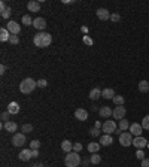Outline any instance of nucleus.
Segmentation results:
<instances>
[{
    "label": "nucleus",
    "instance_id": "obj_1",
    "mask_svg": "<svg viewBox=\"0 0 149 167\" xmlns=\"http://www.w3.org/2000/svg\"><path fill=\"white\" fill-rule=\"evenodd\" d=\"M33 43L37 48H46L52 43V36L49 33H45V32H39L37 34H34Z\"/></svg>",
    "mask_w": 149,
    "mask_h": 167
},
{
    "label": "nucleus",
    "instance_id": "obj_2",
    "mask_svg": "<svg viewBox=\"0 0 149 167\" xmlns=\"http://www.w3.org/2000/svg\"><path fill=\"white\" fill-rule=\"evenodd\" d=\"M36 87H37V81L31 79V78H26L24 81H21L20 91L22 94H30V93H33Z\"/></svg>",
    "mask_w": 149,
    "mask_h": 167
},
{
    "label": "nucleus",
    "instance_id": "obj_3",
    "mask_svg": "<svg viewBox=\"0 0 149 167\" xmlns=\"http://www.w3.org/2000/svg\"><path fill=\"white\" fill-rule=\"evenodd\" d=\"M64 163H66L67 167H78L81 164V155H79V152H74V151L69 152V154L66 155Z\"/></svg>",
    "mask_w": 149,
    "mask_h": 167
},
{
    "label": "nucleus",
    "instance_id": "obj_4",
    "mask_svg": "<svg viewBox=\"0 0 149 167\" xmlns=\"http://www.w3.org/2000/svg\"><path fill=\"white\" fill-rule=\"evenodd\" d=\"M102 131H104V134H112V133H116V124L113 120H108L104 121L102 127Z\"/></svg>",
    "mask_w": 149,
    "mask_h": 167
},
{
    "label": "nucleus",
    "instance_id": "obj_5",
    "mask_svg": "<svg viewBox=\"0 0 149 167\" xmlns=\"http://www.w3.org/2000/svg\"><path fill=\"white\" fill-rule=\"evenodd\" d=\"M119 143L122 146H130L133 145V134L130 131H124L122 134H119Z\"/></svg>",
    "mask_w": 149,
    "mask_h": 167
},
{
    "label": "nucleus",
    "instance_id": "obj_6",
    "mask_svg": "<svg viewBox=\"0 0 149 167\" xmlns=\"http://www.w3.org/2000/svg\"><path fill=\"white\" fill-rule=\"evenodd\" d=\"M26 143V134L24 133H15L12 136V145L14 146H22Z\"/></svg>",
    "mask_w": 149,
    "mask_h": 167
},
{
    "label": "nucleus",
    "instance_id": "obj_7",
    "mask_svg": "<svg viewBox=\"0 0 149 167\" xmlns=\"http://www.w3.org/2000/svg\"><path fill=\"white\" fill-rule=\"evenodd\" d=\"M95 15H97L99 20L108 21V20H110V15H112V13L109 12L108 9H104V7H99V9L95 11Z\"/></svg>",
    "mask_w": 149,
    "mask_h": 167
},
{
    "label": "nucleus",
    "instance_id": "obj_8",
    "mask_svg": "<svg viewBox=\"0 0 149 167\" xmlns=\"http://www.w3.org/2000/svg\"><path fill=\"white\" fill-rule=\"evenodd\" d=\"M6 28H7V32H9L11 34H17V36H18V33H20V30H21L20 24H18L17 21H9V22H7V26H6Z\"/></svg>",
    "mask_w": 149,
    "mask_h": 167
},
{
    "label": "nucleus",
    "instance_id": "obj_9",
    "mask_svg": "<svg viewBox=\"0 0 149 167\" xmlns=\"http://www.w3.org/2000/svg\"><path fill=\"white\" fill-rule=\"evenodd\" d=\"M125 114H127V111H125V107L124 106H116L115 109H113V118L115 120H124V116H125Z\"/></svg>",
    "mask_w": 149,
    "mask_h": 167
},
{
    "label": "nucleus",
    "instance_id": "obj_10",
    "mask_svg": "<svg viewBox=\"0 0 149 167\" xmlns=\"http://www.w3.org/2000/svg\"><path fill=\"white\" fill-rule=\"evenodd\" d=\"M143 131V127L142 124H139V122H133V124H130V133L133 134V136H140Z\"/></svg>",
    "mask_w": 149,
    "mask_h": 167
},
{
    "label": "nucleus",
    "instance_id": "obj_11",
    "mask_svg": "<svg viewBox=\"0 0 149 167\" xmlns=\"http://www.w3.org/2000/svg\"><path fill=\"white\" fill-rule=\"evenodd\" d=\"M133 145H134L137 149H142V148L148 146V140H146L145 137H142V136H137V137L133 139Z\"/></svg>",
    "mask_w": 149,
    "mask_h": 167
},
{
    "label": "nucleus",
    "instance_id": "obj_12",
    "mask_svg": "<svg viewBox=\"0 0 149 167\" xmlns=\"http://www.w3.org/2000/svg\"><path fill=\"white\" fill-rule=\"evenodd\" d=\"M33 27L34 28H37V30H45L46 28V21L45 18H41V17H37V18H34L33 20Z\"/></svg>",
    "mask_w": 149,
    "mask_h": 167
},
{
    "label": "nucleus",
    "instance_id": "obj_13",
    "mask_svg": "<svg viewBox=\"0 0 149 167\" xmlns=\"http://www.w3.org/2000/svg\"><path fill=\"white\" fill-rule=\"evenodd\" d=\"M74 118L79 121H87L88 120V112L85 111V109H82V107H79V109H76L74 111Z\"/></svg>",
    "mask_w": 149,
    "mask_h": 167
},
{
    "label": "nucleus",
    "instance_id": "obj_14",
    "mask_svg": "<svg viewBox=\"0 0 149 167\" xmlns=\"http://www.w3.org/2000/svg\"><path fill=\"white\" fill-rule=\"evenodd\" d=\"M27 9L28 12H39L41 11V3L36 2V0H30L27 3Z\"/></svg>",
    "mask_w": 149,
    "mask_h": 167
},
{
    "label": "nucleus",
    "instance_id": "obj_15",
    "mask_svg": "<svg viewBox=\"0 0 149 167\" xmlns=\"http://www.w3.org/2000/svg\"><path fill=\"white\" fill-rule=\"evenodd\" d=\"M18 157H20L21 161H28L30 158H33V151L31 149H22Z\"/></svg>",
    "mask_w": 149,
    "mask_h": 167
},
{
    "label": "nucleus",
    "instance_id": "obj_16",
    "mask_svg": "<svg viewBox=\"0 0 149 167\" xmlns=\"http://www.w3.org/2000/svg\"><path fill=\"white\" fill-rule=\"evenodd\" d=\"M20 105L17 103V101H11L9 105H7V112L11 115H17V114H20Z\"/></svg>",
    "mask_w": 149,
    "mask_h": 167
},
{
    "label": "nucleus",
    "instance_id": "obj_17",
    "mask_svg": "<svg viewBox=\"0 0 149 167\" xmlns=\"http://www.w3.org/2000/svg\"><path fill=\"white\" fill-rule=\"evenodd\" d=\"M3 128L6 131H9V133H14V131L18 130V124L14 122V121H7V122H3Z\"/></svg>",
    "mask_w": 149,
    "mask_h": 167
},
{
    "label": "nucleus",
    "instance_id": "obj_18",
    "mask_svg": "<svg viewBox=\"0 0 149 167\" xmlns=\"http://www.w3.org/2000/svg\"><path fill=\"white\" fill-rule=\"evenodd\" d=\"M102 146H109V145H112L113 143V139H112V136L110 134H103L100 136V142H99Z\"/></svg>",
    "mask_w": 149,
    "mask_h": 167
},
{
    "label": "nucleus",
    "instance_id": "obj_19",
    "mask_svg": "<svg viewBox=\"0 0 149 167\" xmlns=\"http://www.w3.org/2000/svg\"><path fill=\"white\" fill-rule=\"evenodd\" d=\"M99 114H100V116H103V118H109V116L113 115V111H112L109 106H103L99 109Z\"/></svg>",
    "mask_w": 149,
    "mask_h": 167
},
{
    "label": "nucleus",
    "instance_id": "obj_20",
    "mask_svg": "<svg viewBox=\"0 0 149 167\" xmlns=\"http://www.w3.org/2000/svg\"><path fill=\"white\" fill-rule=\"evenodd\" d=\"M61 149H63L66 154H69V152H72V151H73V143L66 139V140L61 142Z\"/></svg>",
    "mask_w": 149,
    "mask_h": 167
},
{
    "label": "nucleus",
    "instance_id": "obj_21",
    "mask_svg": "<svg viewBox=\"0 0 149 167\" xmlns=\"http://www.w3.org/2000/svg\"><path fill=\"white\" fill-rule=\"evenodd\" d=\"M102 97L109 99V100H113V97H115V91H113L112 88H104V90L102 91Z\"/></svg>",
    "mask_w": 149,
    "mask_h": 167
},
{
    "label": "nucleus",
    "instance_id": "obj_22",
    "mask_svg": "<svg viewBox=\"0 0 149 167\" xmlns=\"http://www.w3.org/2000/svg\"><path fill=\"white\" fill-rule=\"evenodd\" d=\"M100 97H102V90L100 88H93L89 91V99L91 100H99Z\"/></svg>",
    "mask_w": 149,
    "mask_h": 167
},
{
    "label": "nucleus",
    "instance_id": "obj_23",
    "mask_svg": "<svg viewBox=\"0 0 149 167\" xmlns=\"http://www.w3.org/2000/svg\"><path fill=\"white\" fill-rule=\"evenodd\" d=\"M9 37H11V33L7 32L6 27L0 28V40H2V42H6V40H9Z\"/></svg>",
    "mask_w": 149,
    "mask_h": 167
},
{
    "label": "nucleus",
    "instance_id": "obj_24",
    "mask_svg": "<svg viewBox=\"0 0 149 167\" xmlns=\"http://www.w3.org/2000/svg\"><path fill=\"white\" fill-rule=\"evenodd\" d=\"M100 143H97V142H91V143H88V151L91 152V154H97L99 152V149H100Z\"/></svg>",
    "mask_w": 149,
    "mask_h": 167
},
{
    "label": "nucleus",
    "instance_id": "obj_25",
    "mask_svg": "<svg viewBox=\"0 0 149 167\" xmlns=\"http://www.w3.org/2000/svg\"><path fill=\"white\" fill-rule=\"evenodd\" d=\"M0 15H2V18H5V20H7L11 15H12V9L9 6L3 7V9H0Z\"/></svg>",
    "mask_w": 149,
    "mask_h": 167
},
{
    "label": "nucleus",
    "instance_id": "obj_26",
    "mask_svg": "<svg viewBox=\"0 0 149 167\" xmlns=\"http://www.w3.org/2000/svg\"><path fill=\"white\" fill-rule=\"evenodd\" d=\"M139 91H140V93H148L149 91L148 81H140V82H139Z\"/></svg>",
    "mask_w": 149,
    "mask_h": 167
},
{
    "label": "nucleus",
    "instance_id": "obj_27",
    "mask_svg": "<svg viewBox=\"0 0 149 167\" xmlns=\"http://www.w3.org/2000/svg\"><path fill=\"white\" fill-rule=\"evenodd\" d=\"M128 128H130L128 121H127V120H121V121H119V130H121V131H125V130H128Z\"/></svg>",
    "mask_w": 149,
    "mask_h": 167
},
{
    "label": "nucleus",
    "instance_id": "obj_28",
    "mask_svg": "<svg viewBox=\"0 0 149 167\" xmlns=\"http://www.w3.org/2000/svg\"><path fill=\"white\" fill-rule=\"evenodd\" d=\"M21 21H22V24H24V26H31V24H33V20H31V17H30V15H24V17L21 18Z\"/></svg>",
    "mask_w": 149,
    "mask_h": 167
},
{
    "label": "nucleus",
    "instance_id": "obj_29",
    "mask_svg": "<svg viewBox=\"0 0 149 167\" xmlns=\"http://www.w3.org/2000/svg\"><path fill=\"white\" fill-rule=\"evenodd\" d=\"M21 131L24 134L30 133V131H33V125H31V124H22V125H21Z\"/></svg>",
    "mask_w": 149,
    "mask_h": 167
},
{
    "label": "nucleus",
    "instance_id": "obj_30",
    "mask_svg": "<svg viewBox=\"0 0 149 167\" xmlns=\"http://www.w3.org/2000/svg\"><path fill=\"white\" fill-rule=\"evenodd\" d=\"M124 101H125V99H124L122 96H115V97H113V103H115L116 106H122Z\"/></svg>",
    "mask_w": 149,
    "mask_h": 167
},
{
    "label": "nucleus",
    "instance_id": "obj_31",
    "mask_svg": "<svg viewBox=\"0 0 149 167\" xmlns=\"http://www.w3.org/2000/svg\"><path fill=\"white\" fill-rule=\"evenodd\" d=\"M89 160H91V163L93 164H100V161H102V157L97 154H93L91 157H89Z\"/></svg>",
    "mask_w": 149,
    "mask_h": 167
},
{
    "label": "nucleus",
    "instance_id": "obj_32",
    "mask_svg": "<svg viewBox=\"0 0 149 167\" xmlns=\"http://www.w3.org/2000/svg\"><path fill=\"white\" fill-rule=\"evenodd\" d=\"M142 127L143 130H149V115H146L142 120Z\"/></svg>",
    "mask_w": 149,
    "mask_h": 167
},
{
    "label": "nucleus",
    "instance_id": "obj_33",
    "mask_svg": "<svg viewBox=\"0 0 149 167\" xmlns=\"http://www.w3.org/2000/svg\"><path fill=\"white\" fill-rule=\"evenodd\" d=\"M89 134H91V136H94V137H97V136H100V134H102V130H100V128H91V130H89Z\"/></svg>",
    "mask_w": 149,
    "mask_h": 167
},
{
    "label": "nucleus",
    "instance_id": "obj_34",
    "mask_svg": "<svg viewBox=\"0 0 149 167\" xmlns=\"http://www.w3.org/2000/svg\"><path fill=\"white\" fill-rule=\"evenodd\" d=\"M9 42H11L12 45H17V43L20 42V37H18L17 34H11V37H9Z\"/></svg>",
    "mask_w": 149,
    "mask_h": 167
},
{
    "label": "nucleus",
    "instance_id": "obj_35",
    "mask_svg": "<svg viewBox=\"0 0 149 167\" xmlns=\"http://www.w3.org/2000/svg\"><path fill=\"white\" fill-rule=\"evenodd\" d=\"M39 146H41L39 140H31V143H30V149H39Z\"/></svg>",
    "mask_w": 149,
    "mask_h": 167
},
{
    "label": "nucleus",
    "instance_id": "obj_36",
    "mask_svg": "<svg viewBox=\"0 0 149 167\" xmlns=\"http://www.w3.org/2000/svg\"><path fill=\"white\" fill-rule=\"evenodd\" d=\"M136 158H137V160H145V152H143L142 149H137V152H136Z\"/></svg>",
    "mask_w": 149,
    "mask_h": 167
},
{
    "label": "nucleus",
    "instance_id": "obj_37",
    "mask_svg": "<svg viewBox=\"0 0 149 167\" xmlns=\"http://www.w3.org/2000/svg\"><path fill=\"white\" fill-rule=\"evenodd\" d=\"M84 43L85 45H94V40L91 39L89 36H84Z\"/></svg>",
    "mask_w": 149,
    "mask_h": 167
},
{
    "label": "nucleus",
    "instance_id": "obj_38",
    "mask_svg": "<svg viewBox=\"0 0 149 167\" xmlns=\"http://www.w3.org/2000/svg\"><path fill=\"white\" fill-rule=\"evenodd\" d=\"M73 151H74V152H79V151H82V143H81V142L73 143Z\"/></svg>",
    "mask_w": 149,
    "mask_h": 167
},
{
    "label": "nucleus",
    "instance_id": "obj_39",
    "mask_svg": "<svg viewBox=\"0 0 149 167\" xmlns=\"http://www.w3.org/2000/svg\"><path fill=\"white\" fill-rule=\"evenodd\" d=\"M110 20L113 21V22H118V21L121 20V17H119V13H112V15H110Z\"/></svg>",
    "mask_w": 149,
    "mask_h": 167
},
{
    "label": "nucleus",
    "instance_id": "obj_40",
    "mask_svg": "<svg viewBox=\"0 0 149 167\" xmlns=\"http://www.w3.org/2000/svg\"><path fill=\"white\" fill-rule=\"evenodd\" d=\"M48 85V82L45 79H39L37 81V87H41V88H45Z\"/></svg>",
    "mask_w": 149,
    "mask_h": 167
},
{
    "label": "nucleus",
    "instance_id": "obj_41",
    "mask_svg": "<svg viewBox=\"0 0 149 167\" xmlns=\"http://www.w3.org/2000/svg\"><path fill=\"white\" fill-rule=\"evenodd\" d=\"M9 115H11V114H9L7 111H6V112H2V120L5 121V122H7V121H9Z\"/></svg>",
    "mask_w": 149,
    "mask_h": 167
},
{
    "label": "nucleus",
    "instance_id": "obj_42",
    "mask_svg": "<svg viewBox=\"0 0 149 167\" xmlns=\"http://www.w3.org/2000/svg\"><path fill=\"white\" fill-rule=\"evenodd\" d=\"M142 167H149V158L142 160Z\"/></svg>",
    "mask_w": 149,
    "mask_h": 167
},
{
    "label": "nucleus",
    "instance_id": "obj_43",
    "mask_svg": "<svg viewBox=\"0 0 149 167\" xmlns=\"http://www.w3.org/2000/svg\"><path fill=\"white\" fill-rule=\"evenodd\" d=\"M5 72H6V66H3V64H2V66H0V73L3 75Z\"/></svg>",
    "mask_w": 149,
    "mask_h": 167
},
{
    "label": "nucleus",
    "instance_id": "obj_44",
    "mask_svg": "<svg viewBox=\"0 0 149 167\" xmlns=\"http://www.w3.org/2000/svg\"><path fill=\"white\" fill-rule=\"evenodd\" d=\"M94 127H95V128H102V127H103V124L100 122V121H97V122H95V125H94Z\"/></svg>",
    "mask_w": 149,
    "mask_h": 167
},
{
    "label": "nucleus",
    "instance_id": "obj_45",
    "mask_svg": "<svg viewBox=\"0 0 149 167\" xmlns=\"http://www.w3.org/2000/svg\"><path fill=\"white\" fill-rule=\"evenodd\" d=\"M31 151H33V157H37V155H39V151H37V149H31Z\"/></svg>",
    "mask_w": 149,
    "mask_h": 167
},
{
    "label": "nucleus",
    "instance_id": "obj_46",
    "mask_svg": "<svg viewBox=\"0 0 149 167\" xmlns=\"http://www.w3.org/2000/svg\"><path fill=\"white\" fill-rule=\"evenodd\" d=\"M3 7H6V3H5V2H0V9H3Z\"/></svg>",
    "mask_w": 149,
    "mask_h": 167
},
{
    "label": "nucleus",
    "instance_id": "obj_47",
    "mask_svg": "<svg viewBox=\"0 0 149 167\" xmlns=\"http://www.w3.org/2000/svg\"><path fill=\"white\" fill-rule=\"evenodd\" d=\"M33 167H43V166H42L41 163H36V164H33Z\"/></svg>",
    "mask_w": 149,
    "mask_h": 167
},
{
    "label": "nucleus",
    "instance_id": "obj_48",
    "mask_svg": "<svg viewBox=\"0 0 149 167\" xmlns=\"http://www.w3.org/2000/svg\"><path fill=\"white\" fill-rule=\"evenodd\" d=\"M148 148H149V142H148Z\"/></svg>",
    "mask_w": 149,
    "mask_h": 167
},
{
    "label": "nucleus",
    "instance_id": "obj_49",
    "mask_svg": "<svg viewBox=\"0 0 149 167\" xmlns=\"http://www.w3.org/2000/svg\"><path fill=\"white\" fill-rule=\"evenodd\" d=\"M43 167H48V166H43Z\"/></svg>",
    "mask_w": 149,
    "mask_h": 167
}]
</instances>
